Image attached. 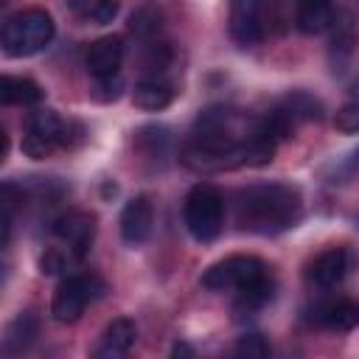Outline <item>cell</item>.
<instances>
[{
	"label": "cell",
	"instance_id": "1",
	"mask_svg": "<svg viewBox=\"0 0 359 359\" xmlns=\"http://www.w3.org/2000/svg\"><path fill=\"white\" fill-rule=\"evenodd\" d=\"M303 216V196L294 185L269 182L252 185L238 196V222L244 230L275 236L294 227Z\"/></svg>",
	"mask_w": 359,
	"mask_h": 359
},
{
	"label": "cell",
	"instance_id": "2",
	"mask_svg": "<svg viewBox=\"0 0 359 359\" xmlns=\"http://www.w3.org/2000/svg\"><path fill=\"white\" fill-rule=\"evenodd\" d=\"M56 25L50 20L48 11L42 8H25L11 14L3 22V34H0V45L3 53L11 59H22V56H34L39 50H45L53 42Z\"/></svg>",
	"mask_w": 359,
	"mask_h": 359
},
{
	"label": "cell",
	"instance_id": "3",
	"mask_svg": "<svg viewBox=\"0 0 359 359\" xmlns=\"http://www.w3.org/2000/svg\"><path fill=\"white\" fill-rule=\"evenodd\" d=\"M182 219H185L188 233L196 241H213L222 233V222H224V196H222V191L210 182L194 185L185 196Z\"/></svg>",
	"mask_w": 359,
	"mask_h": 359
},
{
	"label": "cell",
	"instance_id": "4",
	"mask_svg": "<svg viewBox=\"0 0 359 359\" xmlns=\"http://www.w3.org/2000/svg\"><path fill=\"white\" fill-rule=\"evenodd\" d=\"M101 292H104V280L98 275H93V272L90 275L84 272V275L65 278L56 286V292H53V303H50L53 320H59V323H76L84 314L87 303L95 300Z\"/></svg>",
	"mask_w": 359,
	"mask_h": 359
},
{
	"label": "cell",
	"instance_id": "5",
	"mask_svg": "<svg viewBox=\"0 0 359 359\" xmlns=\"http://www.w3.org/2000/svg\"><path fill=\"white\" fill-rule=\"evenodd\" d=\"M275 11L269 8L266 0H230V17H227V28L236 45H255L266 36L269 25H272Z\"/></svg>",
	"mask_w": 359,
	"mask_h": 359
},
{
	"label": "cell",
	"instance_id": "6",
	"mask_svg": "<svg viewBox=\"0 0 359 359\" xmlns=\"http://www.w3.org/2000/svg\"><path fill=\"white\" fill-rule=\"evenodd\" d=\"M266 275V264L255 255H230L213 266L205 269L202 275V286L222 292V289H241L247 283H252L255 278Z\"/></svg>",
	"mask_w": 359,
	"mask_h": 359
},
{
	"label": "cell",
	"instance_id": "7",
	"mask_svg": "<svg viewBox=\"0 0 359 359\" xmlns=\"http://www.w3.org/2000/svg\"><path fill=\"white\" fill-rule=\"evenodd\" d=\"M56 238H62L76 258H81L95 238V216L87 210H67L53 222Z\"/></svg>",
	"mask_w": 359,
	"mask_h": 359
},
{
	"label": "cell",
	"instance_id": "8",
	"mask_svg": "<svg viewBox=\"0 0 359 359\" xmlns=\"http://www.w3.org/2000/svg\"><path fill=\"white\" fill-rule=\"evenodd\" d=\"M151 224H154V208L149 202V196H135L123 205L121 213V238L129 247L143 244L151 236Z\"/></svg>",
	"mask_w": 359,
	"mask_h": 359
},
{
	"label": "cell",
	"instance_id": "9",
	"mask_svg": "<svg viewBox=\"0 0 359 359\" xmlns=\"http://www.w3.org/2000/svg\"><path fill=\"white\" fill-rule=\"evenodd\" d=\"M121 62H123V42L121 36H101L90 45L87 50V73L93 79H107V76H115L121 73Z\"/></svg>",
	"mask_w": 359,
	"mask_h": 359
},
{
	"label": "cell",
	"instance_id": "10",
	"mask_svg": "<svg viewBox=\"0 0 359 359\" xmlns=\"http://www.w3.org/2000/svg\"><path fill=\"white\" fill-rule=\"evenodd\" d=\"M351 269V255L342 247H331L325 252H320L311 264H309V280L317 286H337Z\"/></svg>",
	"mask_w": 359,
	"mask_h": 359
},
{
	"label": "cell",
	"instance_id": "11",
	"mask_svg": "<svg viewBox=\"0 0 359 359\" xmlns=\"http://www.w3.org/2000/svg\"><path fill=\"white\" fill-rule=\"evenodd\" d=\"M334 22V3L331 0H294V25L300 34L314 36L331 28Z\"/></svg>",
	"mask_w": 359,
	"mask_h": 359
},
{
	"label": "cell",
	"instance_id": "12",
	"mask_svg": "<svg viewBox=\"0 0 359 359\" xmlns=\"http://www.w3.org/2000/svg\"><path fill=\"white\" fill-rule=\"evenodd\" d=\"M314 323L328 328V331H351L359 325V306L353 300H328L323 306H317L314 311Z\"/></svg>",
	"mask_w": 359,
	"mask_h": 359
},
{
	"label": "cell",
	"instance_id": "13",
	"mask_svg": "<svg viewBox=\"0 0 359 359\" xmlns=\"http://www.w3.org/2000/svg\"><path fill=\"white\" fill-rule=\"evenodd\" d=\"M135 339H137V325L129 317H118L104 328L95 356H123L135 345Z\"/></svg>",
	"mask_w": 359,
	"mask_h": 359
},
{
	"label": "cell",
	"instance_id": "14",
	"mask_svg": "<svg viewBox=\"0 0 359 359\" xmlns=\"http://www.w3.org/2000/svg\"><path fill=\"white\" fill-rule=\"evenodd\" d=\"M171 101H174V90L163 79H143L132 90V104L140 107V109H146V112L165 109Z\"/></svg>",
	"mask_w": 359,
	"mask_h": 359
},
{
	"label": "cell",
	"instance_id": "15",
	"mask_svg": "<svg viewBox=\"0 0 359 359\" xmlns=\"http://www.w3.org/2000/svg\"><path fill=\"white\" fill-rule=\"evenodd\" d=\"M42 87L31 79H22V76H3V84H0V98L3 104H14V107H34L42 101Z\"/></svg>",
	"mask_w": 359,
	"mask_h": 359
},
{
	"label": "cell",
	"instance_id": "16",
	"mask_svg": "<svg viewBox=\"0 0 359 359\" xmlns=\"http://www.w3.org/2000/svg\"><path fill=\"white\" fill-rule=\"evenodd\" d=\"M278 109L292 121V126L306 123V121H320V115H323V104H320L314 95L303 93V90L289 93V95L278 104Z\"/></svg>",
	"mask_w": 359,
	"mask_h": 359
},
{
	"label": "cell",
	"instance_id": "17",
	"mask_svg": "<svg viewBox=\"0 0 359 359\" xmlns=\"http://www.w3.org/2000/svg\"><path fill=\"white\" fill-rule=\"evenodd\" d=\"M36 317L31 314V311H25V314H20V317H14L11 323H8V328H6V351L8 353H20V351H25L31 342H34V337H36Z\"/></svg>",
	"mask_w": 359,
	"mask_h": 359
},
{
	"label": "cell",
	"instance_id": "18",
	"mask_svg": "<svg viewBox=\"0 0 359 359\" xmlns=\"http://www.w3.org/2000/svg\"><path fill=\"white\" fill-rule=\"evenodd\" d=\"M236 292H238L236 311H255V309H261L264 303L272 300L275 283H272L269 275H261V278H255L252 283H247V286H241V289H236Z\"/></svg>",
	"mask_w": 359,
	"mask_h": 359
},
{
	"label": "cell",
	"instance_id": "19",
	"mask_svg": "<svg viewBox=\"0 0 359 359\" xmlns=\"http://www.w3.org/2000/svg\"><path fill=\"white\" fill-rule=\"evenodd\" d=\"M65 129L67 123L53 112V109H36L31 118H28V132H36L48 140H53L56 146H65Z\"/></svg>",
	"mask_w": 359,
	"mask_h": 359
},
{
	"label": "cell",
	"instance_id": "20",
	"mask_svg": "<svg viewBox=\"0 0 359 359\" xmlns=\"http://www.w3.org/2000/svg\"><path fill=\"white\" fill-rule=\"evenodd\" d=\"M160 25H163V14H160V8L154 3L137 6L132 11V17H129V31L135 36H140V39H151L160 31Z\"/></svg>",
	"mask_w": 359,
	"mask_h": 359
},
{
	"label": "cell",
	"instance_id": "21",
	"mask_svg": "<svg viewBox=\"0 0 359 359\" xmlns=\"http://www.w3.org/2000/svg\"><path fill=\"white\" fill-rule=\"evenodd\" d=\"M67 3H70V8H73L79 17L93 20V22H98V25L112 22L115 14H118V0H67Z\"/></svg>",
	"mask_w": 359,
	"mask_h": 359
},
{
	"label": "cell",
	"instance_id": "22",
	"mask_svg": "<svg viewBox=\"0 0 359 359\" xmlns=\"http://www.w3.org/2000/svg\"><path fill=\"white\" fill-rule=\"evenodd\" d=\"M22 154L25 157H31V160H45L53 149H56V143L53 140H48V137H42V135H36V132H28L25 137H22Z\"/></svg>",
	"mask_w": 359,
	"mask_h": 359
},
{
	"label": "cell",
	"instance_id": "23",
	"mask_svg": "<svg viewBox=\"0 0 359 359\" xmlns=\"http://www.w3.org/2000/svg\"><path fill=\"white\" fill-rule=\"evenodd\" d=\"M334 126L345 135H356L359 132V101H351L345 104L342 109H337L334 115Z\"/></svg>",
	"mask_w": 359,
	"mask_h": 359
},
{
	"label": "cell",
	"instance_id": "24",
	"mask_svg": "<svg viewBox=\"0 0 359 359\" xmlns=\"http://www.w3.org/2000/svg\"><path fill=\"white\" fill-rule=\"evenodd\" d=\"M39 272L48 275V278L67 272V255L62 250H45L42 258H39Z\"/></svg>",
	"mask_w": 359,
	"mask_h": 359
},
{
	"label": "cell",
	"instance_id": "25",
	"mask_svg": "<svg viewBox=\"0 0 359 359\" xmlns=\"http://www.w3.org/2000/svg\"><path fill=\"white\" fill-rule=\"evenodd\" d=\"M236 353L238 356H266L269 353V342L261 334H247L236 342Z\"/></svg>",
	"mask_w": 359,
	"mask_h": 359
},
{
	"label": "cell",
	"instance_id": "26",
	"mask_svg": "<svg viewBox=\"0 0 359 359\" xmlns=\"http://www.w3.org/2000/svg\"><path fill=\"white\" fill-rule=\"evenodd\" d=\"M123 90V76L115 73V76H107V79H95V98L98 101H115Z\"/></svg>",
	"mask_w": 359,
	"mask_h": 359
},
{
	"label": "cell",
	"instance_id": "27",
	"mask_svg": "<svg viewBox=\"0 0 359 359\" xmlns=\"http://www.w3.org/2000/svg\"><path fill=\"white\" fill-rule=\"evenodd\" d=\"M140 146H146L149 143V154H160L163 149H165V143H168V135H165V129H157V126H149V129H143L140 132Z\"/></svg>",
	"mask_w": 359,
	"mask_h": 359
},
{
	"label": "cell",
	"instance_id": "28",
	"mask_svg": "<svg viewBox=\"0 0 359 359\" xmlns=\"http://www.w3.org/2000/svg\"><path fill=\"white\" fill-rule=\"evenodd\" d=\"M191 353H194V351H191L188 345H174V348H171V356H191Z\"/></svg>",
	"mask_w": 359,
	"mask_h": 359
}]
</instances>
